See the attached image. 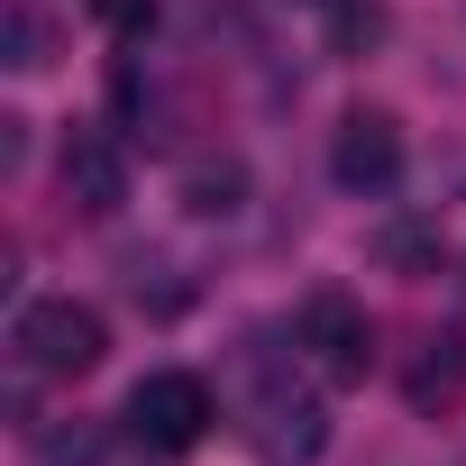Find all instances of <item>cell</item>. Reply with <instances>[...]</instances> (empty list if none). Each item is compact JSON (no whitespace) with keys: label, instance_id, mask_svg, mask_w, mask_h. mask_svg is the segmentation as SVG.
<instances>
[{"label":"cell","instance_id":"cell-1","mask_svg":"<svg viewBox=\"0 0 466 466\" xmlns=\"http://www.w3.org/2000/svg\"><path fill=\"white\" fill-rule=\"evenodd\" d=\"M10 348H19V375L74 384V375H92V366L110 357V320H101L92 302H74V293H46V302H28V311L10 320Z\"/></svg>","mask_w":466,"mask_h":466},{"label":"cell","instance_id":"cell-2","mask_svg":"<svg viewBox=\"0 0 466 466\" xmlns=\"http://www.w3.org/2000/svg\"><path fill=\"white\" fill-rule=\"evenodd\" d=\"M219 411H210V384L201 375H183V366H156L137 393H128V430L147 439V448H165V457H183V448H201V430H210Z\"/></svg>","mask_w":466,"mask_h":466},{"label":"cell","instance_id":"cell-3","mask_svg":"<svg viewBox=\"0 0 466 466\" xmlns=\"http://www.w3.org/2000/svg\"><path fill=\"white\" fill-rule=\"evenodd\" d=\"M329 174H339V192L384 201V192L402 183V119H393V110H348L339 137H329Z\"/></svg>","mask_w":466,"mask_h":466},{"label":"cell","instance_id":"cell-4","mask_svg":"<svg viewBox=\"0 0 466 466\" xmlns=\"http://www.w3.org/2000/svg\"><path fill=\"white\" fill-rule=\"evenodd\" d=\"M293 339L311 348V366H320L329 384H366V366H375V320H366L348 293H311Z\"/></svg>","mask_w":466,"mask_h":466},{"label":"cell","instance_id":"cell-5","mask_svg":"<svg viewBox=\"0 0 466 466\" xmlns=\"http://www.w3.org/2000/svg\"><path fill=\"white\" fill-rule=\"evenodd\" d=\"M56 183H65V210L119 219V201H128V156H119V137H110V128H74L65 156H56Z\"/></svg>","mask_w":466,"mask_h":466},{"label":"cell","instance_id":"cell-6","mask_svg":"<svg viewBox=\"0 0 466 466\" xmlns=\"http://www.w3.org/2000/svg\"><path fill=\"white\" fill-rule=\"evenodd\" d=\"M257 448H266L275 466H311V457L329 448V411H320L311 393H293V384H266V393H257Z\"/></svg>","mask_w":466,"mask_h":466},{"label":"cell","instance_id":"cell-7","mask_svg":"<svg viewBox=\"0 0 466 466\" xmlns=\"http://www.w3.org/2000/svg\"><path fill=\"white\" fill-rule=\"evenodd\" d=\"M457 393H466V329H430L420 357L402 366V402L411 411H448Z\"/></svg>","mask_w":466,"mask_h":466},{"label":"cell","instance_id":"cell-8","mask_svg":"<svg viewBox=\"0 0 466 466\" xmlns=\"http://www.w3.org/2000/svg\"><path fill=\"white\" fill-rule=\"evenodd\" d=\"M183 210H192V219H238V210H248V165H238V156L183 165Z\"/></svg>","mask_w":466,"mask_h":466},{"label":"cell","instance_id":"cell-9","mask_svg":"<svg viewBox=\"0 0 466 466\" xmlns=\"http://www.w3.org/2000/svg\"><path fill=\"white\" fill-rule=\"evenodd\" d=\"M375 257H384L402 284H430V275H439V228H430V219H393L384 238H375Z\"/></svg>","mask_w":466,"mask_h":466},{"label":"cell","instance_id":"cell-10","mask_svg":"<svg viewBox=\"0 0 466 466\" xmlns=\"http://www.w3.org/2000/svg\"><path fill=\"white\" fill-rule=\"evenodd\" d=\"M329 28H339V56H357V46L384 37V10L375 0H329Z\"/></svg>","mask_w":466,"mask_h":466},{"label":"cell","instance_id":"cell-11","mask_svg":"<svg viewBox=\"0 0 466 466\" xmlns=\"http://www.w3.org/2000/svg\"><path fill=\"white\" fill-rule=\"evenodd\" d=\"M10 65H19V74L46 65V19H37V10H10Z\"/></svg>","mask_w":466,"mask_h":466},{"label":"cell","instance_id":"cell-12","mask_svg":"<svg viewBox=\"0 0 466 466\" xmlns=\"http://www.w3.org/2000/svg\"><path fill=\"white\" fill-rule=\"evenodd\" d=\"M110 28H119V37H147V28H156V0H110Z\"/></svg>","mask_w":466,"mask_h":466},{"label":"cell","instance_id":"cell-13","mask_svg":"<svg viewBox=\"0 0 466 466\" xmlns=\"http://www.w3.org/2000/svg\"><path fill=\"white\" fill-rule=\"evenodd\" d=\"M311 10H329V0H311Z\"/></svg>","mask_w":466,"mask_h":466}]
</instances>
